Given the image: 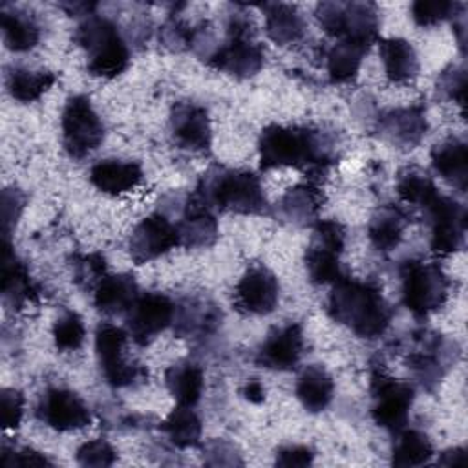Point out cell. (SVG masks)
<instances>
[{"label": "cell", "mask_w": 468, "mask_h": 468, "mask_svg": "<svg viewBox=\"0 0 468 468\" xmlns=\"http://www.w3.org/2000/svg\"><path fill=\"white\" fill-rule=\"evenodd\" d=\"M464 88H466V73L463 66L450 64L439 73L437 79V93L442 99L453 101L457 104H464Z\"/></svg>", "instance_id": "7bdbcfd3"}, {"label": "cell", "mask_w": 468, "mask_h": 468, "mask_svg": "<svg viewBox=\"0 0 468 468\" xmlns=\"http://www.w3.org/2000/svg\"><path fill=\"white\" fill-rule=\"evenodd\" d=\"M346 245V230L336 219H320L305 250L307 276L316 285L335 283L344 276L340 254Z\"/></svg>", "instance_id": "30bf717a"}, {"label": "cell", "mask_w": 468, "mask_h": 468, "mask_svg": "<svg viewBox=\"0 0 468 468\" xmlns=\"http://www.w3.org/2000/svg\"><path fill=\"white\" fill-rule=\"evenodd\" d=\"M179 219L174 223L179 245L185 247H210L218 239V219L214 210L196 194L183 197L176 208Z\"/></svg>", "instance_id": "d6986e66"}, {"label": "cell", "mask_w": 468, "mask_h": 468, "mask_svg": "<svg viewBox=\"0 0 468 468\" xmlns=\"http://www.w3.org/2000/svg\"><path fill=\"white\" fill-rule=\"evenodd\" d=\"M177 245H179L177 230L172 219H168V216H165L163 212H154L143 218L135 225L128 239L130 258L137 265L148 263L166 254L170 249Z\"/></svg>", "instance_id": "9a60e30c"}, {"label": "cell", "mask_w": 468, "mask_h": 468, "mask_svg": "<svg viewBox=\"0 0 468 468\" xmlns=\"http://www.w3.org/2000/svg\"><path fill=\"white\" fill-rule=\"evenodd\" d=\"M371 417L375 424L393 433L406 428L410 410L415 399V389L410 382L389 377L375 367L371 371Z\"/></svg>", "instance_id": "8fae6325"}, {"label": "cell", "mask_w": 468, "mask_h": 468, "mask_svg": "<svg viewBox=\"0 0 468 468\" xmlns=\"http://www.w3.org/2000/svg\"><path fill=\"white\" fill-rule=\"evenodd\" d=\"M2 464L5 466H46V464H53L44 453L22 446H7L5 442L2 444Z\"/></svg>", "instance_id": "bcb514c9"}, {"label": "cell", "mask_w": 468, "mask_h": 468, "mask_svg": "<svg viewBox=\"0 0 468 468\" xmlns=\"http://www.w3.org/2000/svg\"><path fill=\"white\" fill-rule=\"evenodd\" d=\"M170 133L179 148L205 152L212 143L208 113L194 102H176L170 110Z\"/></svg>", "instance_id": "ffe728a7"}, {"label": "cell", "mask_w": 468, "mask_h": 468, "mask_svg": "<svg viewBox=\"0 0 468 468\" xmlns=\"http://www.w3.org/2000/svg\"><path fill=\"white\" fill-rule=\"evenodd\" d=\"M37 417L57 431L80 430L91 422L86 402L66 388H48L37 404Z\"/></svg>", "instance_id": "e0dca14e"}, {"label": "cell", "mask_w": 468, "mask_h": 468, "mask_svg": "<svg viewBox=\"0 0 468 468\" xmlns=\"http://www.w3.org/2000/svg\"><path fill=\"white\" fill-rule=\"evenodd\" d=\"M174 302L155 291L139 292L126 313V333L137 346H148L174 322Z\"/></svg>", "instance_id": "5bb4252c"}, {"label": "cell", "mask_w": 468, "mask_h": 468, "mask_svg": "<svg viewBox=\"0 0 468 468\" xmlns=\"http://www.w3.org/2000/svg\"><path fill=\"white\" fill-rule=\"evenodd\" d=\"M280 300V283L265 265H250L234 289V305L243 314H269Z\"/></svg>", "instance_id": "2e32d148"}, {"label": "cell", "mask_w": 468, "mask_h": 468, "mask_svg": "<svg viewBox=\"0 0 468 468\" xmlns=\"http://www.w3.org/2000/svg\"><path fill=\"white\" fill-rule=\"evenodd\" d=\"M265 15V33L278 46L296 44L305 33V20L292 4L272 2L261 5Z\"/></svg>", "instance_id": "83f0119b"}, {"label": "cell", "mask_w": 468, "mask_h": 468, "mask_svg": "<svg viewBox=\"0 0 468 468\" xmlns=\"http://www.w3.org/2000/svg\"><path fill=\"white\" fill-rule=\"evenodd\" d=\"M196 194L212 208L234 214H263L267 197L263 186L252 172L210 166L199 179Z\"/></svg>", "instance_id": "3957f363"}, {"label": "cell", "mask_w": 468, "mask_h": 468, "mask_svg": "<svg viewBox=\"0 0 468 468\" xmlns=\"http://www.w3.org/2000/svg\"><path fill=\"white\" fill-rule=\"evenodd\" d=\"M294 393L309 413H320L333 400L335 382L324 366L309 364L298 375Z\"/></svg>", "instance_id": "f1b7e54d"}, {"label": "cell", "mask_w": 468, "mask_h": 468, "mask_svg": "<svg viewBox=\"0 0 468 468\" xmlns=\"http://www.w3.org/2000/svg\"><path fill=\"white\" fill-rule=\"evenodd\" d=\"M380 60L386 71V77L391 82L402 84L417 77L419 73V57L411 42L400 37L382 38L378 42Z\"/></svg>", "instance_id": "4dcf8cb0"}, {"label": "cell", "mask_w": 468, "mask_h": 468, "mask_svg": "<svg viewBox=\"0 0 468 468\" xmlns=\"http://www.w3.org/2000/svg\"><path fill=\"white\" fill-rule=\"evenodd\" d=\"M2 296L4 302L15 309L33 303L38 296V287L31 280L26 263L16 258L9 243L4 245L2 258Z\"/></svg>", "instance_id": "cb8c5ba5"}, {"label": "cell", "mask_w": 468, "mask_h": 468, "mask_svg": "<svg viewBox=\"0 0 468 468\" xmlns=\"http://www.w3.org/2000/svg\"><path fill=\"white\" fill-rule=\"evenodd\" d=\"M26 205V196L18 188H5L2 192V216H4V236L5 241L16 225L20 212Z\"/></svg>", "instance_id": "7dc6e473"}, {"label": "cell", "mask_w": 468, "mask_h": 468, "mask_svg": "<svg viewBox=\"0 0 468 468\" xmlns=\"http://www.w3.org/2000/svg\"><path fill=\"white\" fill-rule=\"evenodd\" d=\"M90 181L97 190L104 194H126L141 185L143 168L135 161L104 159L91 166Z\"/></svg>", "instance_id": "d4e9b609"}, {"label": "cell", "mask_w": 468, "mask_h": 468, "mask_svg": "<svg viewBox=\"0 0 468 468\" xmlns=\"http://www.w3.org/2000/svg\"><path fill=\"white\" fill-rule=\"evenodd\" d=\"M408 223H410V218L400 207L382 205L369 218L367 238L377 250L389 252L404 238V230Z\"/></svg>", "instance_id": "f546056e"}, {"label": "cell", "mask_w": 468, "mask_h": 468, "mask_svg": "<svg viewBox=\"0 0 468 468\" xmlns=\"http://www.w3.org/2000/svg\"><path fill=\"white\" fill-rule=\"evenodd\" d=\"M93 303L97 311L106 316L126 314L135 298L139 296V287L130 274H106L95 287Z\"/></svg>", "instance_id": "484cf974"}, {"label": "cell", "mask_w": 468, "mask_h": 468, "mask_svg": "<svg viewBox=\"0 0 468 468\" xmlns=\"http://www.w3.org/2000/svg\"><path fill=\"white\" fill-rule=\"evenodd\" d=\"M115 461L117 452L106 439H91L77 450V463L80 466H112Z\"/></svg>", "instance_id": "b9f144b4"}, {"label": "cell", "mask_w": 468, "mask_h": 468, "mask_svg": "<svg viewBox=\"0 0 468 468\" xmlns=\"http://www.w3.org/2000/svg\"><path fill=\"white\" fill-rule=\"evenodd\" d=\"M24 415V395L15 388H4L0 393V422L4 430L20 426Z\"/></svg>", "instance_id": "f6af8a7d"}, {"label": "cell", "mask_w": 468, "mask_h": 468, "mask_svg": "<svg viewBox=\"0 0 468 468\" xmlns=\"http://www.w3.org/2000/svg\"><path fill=\"white\" fill-rule=\"evenodd\" d=\"M314 459V453L311 448L302 444H291L283 446L276 452V464L278 466H309Z\"/></svg>", "instance_id": "c3c4849f"}, {"label": "cell", "mask_w": 468, "mask_h": 468, "mask_svg": "<svg viewBox=\"0 0 468 468\" xmlns=\"http://www.w3.org/2000/svg\"><path fill=\"white\" fill-rule=\"evenodd\" d=\"M221 324V311L216 303L201 296H188L176 305L174 331L177 336H207Z\"/></svg>", "instance_id": "7402d4cb"}, {"label": "cell", "mask_w": 468, "mask_h": 468, "mask_svg": "<svg viewBox=\"0 0 468 468\" xmlns=\"http://www.w3.org/2000/svg\"><path fill=\"white\" fill-rule=\"evenodd\" d=\"M329 316L360 338H378L389 327L393 309L378 285L342 276L327 298Z\"/></svg>", "instance_id": "7a4b0ae2"}, {"label": "cell", "mask_w": 468, "mask_h": 468, "mask_svg": "<svg viewBox=\"0 0 468 468\" xmlns=\"http://www.w3.org/2000/svg\"><path fill=\"white\" fill-rule=\"evenodd\" d=\"M0 27L4 44L15 53L33 49L40 40V26L33 15L18 7H2Z\"/></svg>", "instance_id": "1f68e13d"}, {"label": "cell", "mask_w": 468, "mask_h": 468, "mask_svg": "<svg viewBox=\"0 0 468 468\" xmlns=\"http://www.w3.org/2000/svg\"><path fill=\"white\" fill-rule=\"evenodd\" d=\"M410 9L413 22L420 27H428L446 18H453L464 9V4L450 0H415Z\"/></svg>", "instance_id": "ab89813d"}, {"label": "cell", "mask_w": 468, "mask_h": 468, "mask_svg": "<svg viewBox=\"0 0 468 468\" xmlns=\"http://www.w3.org/2000/svg\"><path fill=\"white\" fill-rule=\"evenodd\" d=\"M395 435L391 450V463L395 466H420L433 457L435 450L426 433L402 428Z\"/></svg>", "instance_id": "8d00e7d4"}, {"label": "cell", "mask_w": 468, "mask_h": 468, "mask_svg": "<svg viewBox=\"0 0 468 468\" xmlns=\"http://www.w3.org/2000/svg\"><path fill=\"white\" fill-rule=\"evenodd\" d=\"M437 463L446 464V466L461 464V463H464V450L463 448H450V450L441 453V459Z\"/></svg>", "instance_id": "816d5d0a"}, {"label": "cell", "mask_w": 468, "mask_h": 468, "mask_svg": "<svg viewBox=\"0 0 468 468\" xmlns=\"http://www.w3.org/2000/svg\"><path fill=\"white\" fill-rule=\"evenodd\" d=\"M324 194L320 186L313 181L298 183L285 190V194L276 203L278 216L296 227L314 225L318 221V214L322 210Z\"/></svg>", "instance_id": "603a6c76"}, {"label": "cell", "mask_w": 468, "mask_h": 468, "mask_svg": "<svg viewBox=\"0 0 468 468\" xmlns=\"http://www.w3.org/2000/svg\"><path fill=\"white\" fill-rule=\"evenodd\" d=\"M424 218L430 229V247L441 256L453 254L464 247L466 208L450 196L437 194L426 207Z\"/></svg>", "instance_id": "7c38bea8"}, {"label": "cell", "mask_w": 468, "mask_h": 468, "mask_svg": "<svg viewBox=\"0 0 468 468\" xmlns=\"http://www.w3.org/2000/svg\"><path fill=\"white\" fill-rule=\"evenodd\" d=\"M86 338V327L79 313L64 311L53 324V340L58 351H77Z\"/></svg>", "instance_id": "f35d334b"}, {"label": "cell", "mask_w": 468, "mask_h": 468, "mask_svg": "<svg viewBox=\"0 0 468 468\" xmlns=\"http://www.w3.org/2000/svg\"><path fill=\"white\" fill-rule=\"evenodd\" d=\"M165 384L170 395L181 406H196L201 399L205 375L203 367L192 360H177L165 373Z\"/></svg>", "instance_id": "d6a6232c"}, {"label": "cell", "mask_w": 468, "mask_h": 468, "mask_svg": "<svg viewBox=\"0 0 468 468\" xmlns=\"http://www.w3.org/2000/svg\"><path fill=\"white\" fill-rule=\"evenodd\" d=\"M367 49H369L367 44L349 40V38H340L336 44H333L331 49L327 51L329 79L338 84L353 80L360 69V64Z\"/></svg>", "instance_id": "e575fe53"}, {"label": "cell", "mask_w": 468, "mask_h": 468, "mask_svg": "<svg viewBox=\"0 0 468 468\" xmlns=\"http://www.w3.org/2000/svg\"><path fill=\"white\" fill-rule=\"evenodd\" d=\"M207 62L238 79H249L263 68V48L254 40L252 20L245 13H229L227 40L210 51Z\"/></svg>", "instance_id": "5b68a950"}, {"label": "cell", "mask_w": 468, "mask_h": 468, "mask_svg": "<svg viewBox=\"0 0 468 468\" xmlns=\"http://www.w3.org/2000/svg\"><path fill=\"white\" fill-rule=\"evenodd\" d=\"M60 130L64 150L73 159H84L104 141V124L86 95H73L66 101Z\"/></svg>", "instance_id": "9c48e42d"}, {"label": "cell", "mask_w": 468, "mask_h": 468, "mask_svg": "<svg viewBox=\"0 0 468 468\" xmlns=\"http://www.w3.org/2000/svg\"><path fill=\"white\" fill-rule=\"evenodd\" d=\"M335 139L316 128L269 124L258 139L260 168L292 166L307 174H322L335 159Z\"/></svg>", "instance_id": "6da1fadb"}, {"label": "cell", "mask_w": 468, "mask_h": 468, "mask_svg": "<svg viewBox=\"0 0 468 468\" xmlns=\"http://www.w3.org/2000/svg\"><path fill=\"white\" fill-rule=\"evenodd\" d=\"M73 282L86 291H95L99 282L106 276V261L99 252L91 254H77L71 261Z\"/></svg>", "instance_id": "60d3db41"}, {"label": "cell", "mask_w": 468, "mask_h": 468, "mask_svg": "<svg viewBox=\"0 0 468 468\" xmlns=\"http://www.w3.org/2000/svg\"><path fill=\"white\" fill-rule=\"evenodd\" d=\"M73 40L84 49L86 68L93 77L113 79L130 66V49L119 27L106 16L84 18L77 26Z\"/></svg>", "instance_id": "277c9868"}, {"label": "cell", "mask_w": 468, "mask_h": 468, "mask_svg": "<svg viewBox=\"0 0 468 468\" xmlns=\"http://www.w3.org/2000/svg\"><path fill=\"white\" fill-rule=\"evenodd\" d=\"M303 353V331L296 322L283 324L267 333L260 344L254 362L265 369L289 371L296 367Z\"/></svg>", "instance_id": "ac0fdd59"}, {"label": "cell", "mask_w": 468, "mask_h": 468, "mask_svg": "<svg viewBox=\"0 0 468 468\" xmlns=\"http://www.w3.org/2000/svg\"><path fill=\"white\" fill-rule=\"evenodd\" d=\"M417 347L408 355V367L426 389H433L459 355L457 344L433 331H420Z\"/></svg>", "instance_id": "4fadbf2b"}, {"label": "cell", "mask_w": 468, "mask_h": 468, "mask_svg": "<svg viewBox=\"0 0 468 468\" xmlns=\"http://www.w3.org/2000/svg\"><path fill=\"white\" fill-rule=\"evenodd\" d=\"M57 82V75L46 69H27L13 66L5 73V88L9 95L18 102H33L40 99L53 84Z\"/></svg>", "instance_id": "836d02e7"}, {"label": "cell", "mask_w": 468, "mask_h": 468, "mask_svg": "<svg viewBox=\"0 0 468 468\" xmlns=\"http://www.w3.org/2000/svg\"><path fill=\"white\" fill-rule=\"evenodd\" d=\"M60 7L69 15V16H91V15H95L93 11H95V7H97V4H93V2H69V4H60Z\"/></svg>", "instance_id": "681fc988"}, {"label": "cell", "mask_w": 468, "mask_h": 468, "mask_svg": "<svg viewBox=\"0 0 468 468\" xmlns=\"http://www.w3.org/2000/svg\"><path fill=\"white\" fill-rule=\"evenodd\" d=\"M395 188L404 203L422 208L439 194L433 179L419 166L402 168L397 176Z\"/></svg>", "instance_id": "74e56055"}, {"label": "cell", "mask_w": 468, "mask_h": 468, "mask_svg": "<svg viewBox=\"0 0 468 468\" xmlns=\"http://www.w3.org/2000/svg\"><path fill=\"white\" fill-rule=\"evenodd\" d=\"M378 126L382 137H386L389 143L402 148H413L426 135V112L420 104L393 108L378 119Z\"/></svg>", "instance_id": "44dd1931"}, {"label": "cell", "mask_w": 468, "mask_h": 468, "mask_svg": "<svg viewBox=\"0 0 468 468\" xmlns=\"http://www.w3.org/2000/svg\"><path fill=\"white\" fill-rule=\"evenodd\" d=\"M161 431L168 437V441L177 448H192L199 444L201 439V419L192 410V406L174 408L168 417L161 422Z\"/></svg>", "instance_id": "d590c367"}, {"label": "cell", "mask_w": 468, "mask_h": 468, "mask_svg": "<svg viewBox=\"0 0 468 468\" xmlns=\"http://www.w3.org/2000/svg\"><path fill=\"white\" fill-rule=\"evenodd\" d=\"M316 18L331 37L367 46L378 40L380 16L371 2H320L316 5Z\"/></svg>", "instance_id": "52a82bcc"}, {"label": "cell", "mask_w": 468, "mask_h": 468, "mask_svg": "<svg viewBox=\"0 0 468 468\" xmlns=\"http://www.w3.org/2000/svg\"><path fill=\"white\" fill-rule=\"evenodd\" d=\"M433 170L459 192H466L468 183V146L459 137H450L431 148Z\"/></svg>", "instance_id": "4316f807"}, {"label": "cell", "mask_w": 468, "mask_h": 468, "mask_svg": "<svg viewBox=\"0 0 468 468\" xmlns=\"http://www.w3.org/2000/svg\"><path fill=\"white\" fill-rule=\"evenodd\" d=\"M159 40L170 51H185L194 44V31L181 20L170 16L159 29Z\"/></svg>", "instance_id": "ee69618b"}, {"label": "cell", "mask_w": 468, "mask_h": 468, "mask_svg": "<svg viewBox=\"0 0 468 468\" xmlns=\"http://www.w3.org/2000/svg\"><path fill=\"white\" fill-rule=\"evenodd\" d=\"M399 272L402 303L415 318H426L444 305L450 280L439 263L406 260Z\"/></svg>", "instance_id": "8992f818"}, {"label": "cell", "mask_w": 468, "mask_h": 468, "mask_svg": "<svg viewBox=\"0 0 468 468\" xmlns=\"http://www.w3.org/2000/svg\"><path fill=\"white\" fill-rule=\"evenodd\" d=\"M128 333L110 322H101L95 331V353L104 380L113 388H128L144 382L148 371L143 364L126 356Z\"/></svg>", "instance_id": "ba28073f"}, {"label": "cell", "mask_w": 468, "mask_h": 468, "mask_svg": "<svg viewBox=\"0 0 468 468\" xmlns=\"http://www.w3.org/2000/svg\"><path fill=\"white\" fill-rule=\"evenodd\" d=\"M241 395H243V399H247L249 402L260 404V402H263V399H265V389H263V386H261V382H260L258 378H252V380H249V382L243 386Z\"/></svg>", "instance_id": "f907efd6"}]
</instances>
